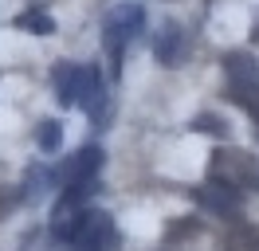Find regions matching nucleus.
<instances>
[{
	"instance_id": "obj_7",
	"label": "nucleus",
	"mask_w": 259,
	"mask_h": 251,
	"mask_svg": "<svg viewBox=\"0 0 259 251\" xmlns=\"http://www.w3.org/2000/svg\"><path fill=\"white\" fill-rule=\"evenodd\" d=\"M79 106H87V114H91L95 122H102V118L110 114V94H106V78H102L98 67H87V87H82Z\"/></svg>"
},
{
	"instance_id": "obj_13",
	"label": "nucleus",
	"mask_w": 259,
	"mask_h": 251,
	"mask_svg": "<svg viewBox=\"0 0 259 251\" xmlns=\"http://www.w3.org/2000/svg\"><path fill=\"white\" fill-rule=\"evenodd\" d=\"M59 141H63V130H59V122H39L35 126V145L44 149V153H55L59 149Z\"/></svg>"
},
{
	"instance_id": "obj_12",
	"label": "nucleus",
	"mask_w": 259,
	"mask_h": 251,
	"mask_svg": "<svg viewBox=\"0 0 259 251\" xmlns=\"http://www.w3.org/2000/svg\"><path fill=\"white\" fill-rule=\"evenodd\" d=\"M193 134H208V138H224L228 141V122L224 118H216V114H196L193 122H189Z\"/></svg>"
},
{
	"instance_id": "obj_5",
	"label": "nucleus",
	"mask_w": 259,
	"mask_h": 251,
	"mask_svg": "<svg viewBox=\"0 0 259 251\" xmlns=\"http://www.w3.org/2000/svg\"><path fill=\"white\" fill-rule=\"evenodd\" d=\"M193 196H196L200 204H204V208H212V212H220V216H232V220H236V216L243 212V192H240V188H228V185H212V181H208L204 188H196Z\"/></svg>"
},
{
	"instance_id": "obj_4",
	"label": "nucleus",
	"mask_w": 259,
	"mask_h": 251,
	"mask_svg": "<svg viewBox=\"0 0 259 251\" xmlns=\"http://www.w3.org/2000/svg\"><path fill=\"white\" fill-rule=\"evenodd\" d=\"M102 173V149L98 145H87L75 157H67L63 169H59V181L63 185H87V181H98Z\"/></svg>"
},
{
	"instance_id": "obj_11",
	"label": "nucleus",
	"mask_w": 259,
	"mask_h": 251,
	"mask_svg": "<svg viewBox=\"0 0 259 251\" xmlns=\"http://www.w3.org/2000/svg\"><path fill=\"white\" fill-rule=\"evenodd\" d=\"M228 98H232L251 122H259V87H232V82H228Z\"/></svg>"
},
{
	"instance_id": "obj_8",
	"label": "nucleus",
	"mask_w": 259,
	"mask_h": 251,
	"mask_svg": "<svg viewBox=\"0 0 259 251\" xmlns=\"http://www.w3.org/2000/svg\"><path fill=\"white\" fill-rule=\"evenodd\" d=\"M224 75L232 87H259V59L247 51H228L224 59Z\"/></svg>"
},
{
	"instance_id": "obj_10",
	"label": "nucleus",
	"mask_w": 259,
	"mask_h": 251,
	"mask_svg": "<svg viewBox=\"0 0 259 251\" xmlns=\"http://www.w3.org/2000/svg\"><path fill=\"white\" fill-rule=\"evenodd\" d=\"M16 28L32 31V35H51V31H55V20H51L44 8H24V12L16 16Z\"/></svg>"
},
{
	"instance_id": "obj_9",
	"label": "nucleus",
	"mask_w": 259,
	"mask_h": 251,
	"mask_svg": "<svg viewBox=\"0 0 259 251\" xmlns=\"http://www.w3.org/2000/svg\"><path fill=\"white\" fill-rule=\"evenodd\" d=\"M228 251H259V228L243 224V220H232V228L224 232Z\"/></svg>"
},
{
	"instance_id": "obj_14",
	"label": "nucleus",
	"mask_w": 259,
	"mask_h": 251,
	"mask_svg": "<svg viewBox=\"0 0 259 251\" xmlns=\"http://www.w3.org/2000/svg\"><path fill=\"white\" fill-rule=\"evenodd\" d=\"M181 235H196V220H185V224H177V228L169 232V239H181Z\"/></svg>"
},
{
	"instance_id": "obj_6",
	"label": "nucleus",
	"mask_w": 259,
	"mask_h": 251,
	"mask_svg": "<svg viewBox=\"0 0 259 251\" xmlns=\"http://www.w3.org/2000/svg\"><path fill=\"white\" fill-rule=\"evenodd\" d=\"M82 87H87V67H79V63H59L55 67V98H59V106H79Z\"/></svg>"
},
{
	"instance_id": "obj_16",
	"label": "nucleus",
	"mask_w": 259,
	"mask_h": 251,
	"mask_svg": "<svg viewBox=\"0 0 259 251\" xmlns=\"http://www.w3.org/2000/svg\"><path fill=\"white\" fill-rule=\"evenodd\" d=\"M255 134H259V122H255Z\"/></svg>"
},
{
	"instance_id": "obj_3",
	"label": "nucleus",
	"mask_w": 259,
	"mask_h": 251,
	"mask_svg": "<svg viewBox=\"0 0 259 251\" xmlns=\"http://www.w3.org/2000/svg\"><path fill=\"white\" fill-rule=\"evenodd\" d=\"M153 55H157L161 67H181L189 59V31H185V24L165 20L157 28V35H153Z\"/></svg>"
},
{
	"instance_id": "obj_1",
	"label": "nucleus",
	"mask_w": 259,
	"mask_h": 251,
	"mask_svg": "<svg viewBox=\"0 0 259 251\" xmlns=\"http://www.w3.org/2000/svg\"><path fill=\"white\" fill-rule=\"evenodd\" d=\"M208 181L212 185H228V188H259V161L247 149H236V145H224L208 157Z\"/></svg>"
},
{
	"instance_id": "obj_2",
	"label": "nucleus",
	"mask_w": 259,
	"mask_h": 251,
	"mask_svg": "<svg viewBox=\"0 0 259 251\" xmlns=\"http://www.w3.org/2000/svg\"><path fill=\"white\" fill-rule=\"evenodd\" d=\"M142 28H146V8H142V4H118V8L106 16L102 44H106V55H110L114 75L122 71V55H126V47L142 35Z\"/></svg>"
},
{
	"instance_id": "obj_15",
	"label": "nucleus",
	"mask_w": 259,
	"mask_h": 251,
	"mask_svg": "<svg viewBox=\"0 0 259 251\" xmlns=\"http://www.w3.org/2000/svg\"><path fill=\"white\" fill-rule=\"evenodd\" d=\"M251 44L259 47V16H255V20H251Z\"/></svg>"
}]
</instances>
